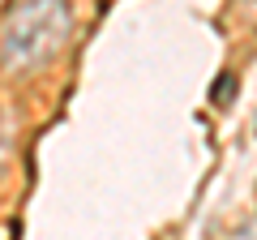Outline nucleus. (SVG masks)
<instances>
[{"mask_svg": "<svg viewBox=\"0 0 257 240\" xmlns=\"http://www.w3.org/2000/svg\"><path fill=\"white\" fill-rule=\"evenodd\" d=\"M73 30L69 0H18L5 13V69L26 73L47 65Z\"/></svg>", "mask_w": 257, "mask_h": 240, "instance_id": "1", "label": "nucleus"}, {"mask_svg": "<svg viewBox=\"0 0 257 240\" xmlns=\"http://www.w3.org/2000/svg\"><path fill=\"white\" fill-rule=\"evenodd\" d=\"M231 94H236V77H231V73L214 77V86H210V103H219V107H227V103H231Z\"/></svg>", "mask_w": 257, "mask_h": 240, "instance_id": "2", "label": "nucleus"}, {"mask_svg": "<svg viewBox=\"0 0 257 240\" xmlns=\"http://www.w3.org/2000/svg\"><path fill=\"white\" fill-rule=\"evenodd\" d=\"M253 133H257V120H253Z\"/></svg>", "mask_w": 257, "mask_h": 240, "instance_id": "3", "label": "nucleus"}]
</instances>
